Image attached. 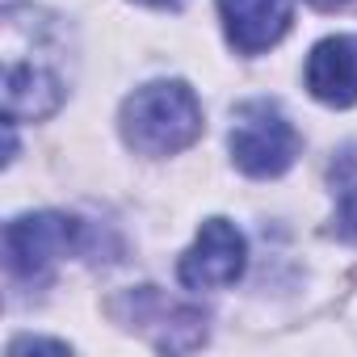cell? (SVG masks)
Masks as SVG:
<instances>
[{
	"label": "cell",
	"mask_w": 357,
	"mask_h": 357,
	"mask_svg": "<svg viewBox=\"0 0 357 357\" xmlns=\"http://www.w3.org/2000/svg\"><path fill=\"white\" fill-rule=\"evenodd\" d=\"M122 139L143 155H176L202 135V101L185 80H151L122 101Z\"/></svg>",
	"instance_id": "6da1fadb"
},
{
	"label": "cell",
	"mask_w": 357,
	"mask_h": 357,
	"mask_svg": "<svg viewBox=\"0 0 357 357\" xmlns=\"http://www.w3.org/2000/svg\"><path fill=\"white\" fill-rule=\"evenodd\" d=\"M84 244V223L59 211H38L22 215L5 227V265L17 282L43 286L55 265Z\"/></svg>",
	"instance_id": "7a4b0ae2"
},
{
	"label": "cell",
	"mask_w": 357,
	"mask_h": 357,
	"mask_svg": "<svg viewBox=\"0 0 357 357\" xmlns=\"http://www.w3.org/2000/svg\"><path fill=\"white\" fill-rule=\"evenodd\" d=\"M231 155L248 176H282L298 155V130L273 101H244L231 122Z\"/></svg>",
	"instance_id": "3957f363"
},
{
	"label": "cell",
	"mask_w": 357,
	"mask_h": 357,
	"mask_svg": "<svg viewBox=\"0 0 357 357\" xmlns=\"http://www.w3.org/2000/svg\"><path fill=\"white\" fill-rule=\"evenodd\" d=\"M244 265H248V244H244L240 227L227 219H206L194 248L181 257L176 273H181V286H190V290H223V286L240 282Z\"/></svg>",
	"instance_id": "277c9868"
},
{
	"label": "cell",
	"mask_w": 357,
	"mask_h": 357,
	"mask_svg": "<svg viewBox=\"0 0 357 357\" xmlns=\"http://www.w3.org/2000/svg\"><path fill=\"white\" fill-rule=\"evenodd\" d=\"M118 311H130V328L147 332L160 349H194V344L206 340V319H202V311L176 307V303H168V298H164L160 290H151V286L130 290V294L118 303Z\"/></svg>",
	"instance_id": "5b68a950"
},
{
	"label": "cell",
	"mask_w": 357,
	"mask_h": 357,
	"mask_svg": "<svg viewBox=\"0 0 357 357\" xmlns=\"http://www.w3.org/2000/svg\"><path fill=\"white\" fill-rule=\"evenodd\" d=\"M63 105V76L47 59H26L22 51H5V109L9 118H51Z\"/></svg>",
	"instance_id": "8992f818"
},
{
	"label": "cell",
	"mask_w": 357,
	"mask_h": 357,
	"mask_svg": "<svg viewBox=\"0 0 357 357\" xmlns=\"http://www.w3.org/2000/svg\"><path fill=\"white\" fill-rule=\"evenodd\" d=\"M307 89L324 105H336V109L357 105V34H332L311 47Z\"/></svg>",
	"instance_id": "52a82bcc"
},
{
	"label": "cell",
	"mask_w": 357,
	"mask_h": 357,
	"mask_svg": "<svg viewBox=\"0 0 357 357\" xmlns=\"http://www.w3.org/2000/svg\"><path fill=\"white\" fill-rule=\"evenodd\" d=\"M219 13H223L231 47L240 55H261V51L278 47L294 22L290 0H219Z\"/></svg>",
	"instance_id": "ba28073f"
},
{
	"label": "cell",
	"mask_w": 357,
	"mask_h": 357,
	"mask_svg": "<svg viewBox=\"0 0 357 357\" xmlns=\"http://www.w3.org/2000/svg\"><path fill=\"white\" fill-rule=\"evenodd\" d=\"M336 194V236L357 244V147H344L328 172Z\"/></svg>",
	"instance_id": "9c48e42d"
},
{
	"label": "cell",
	"mask_w": 357,
	"mask_h": 357,
	"mask_svg": "<svg viewBox=\"0 0 357 357\" xmlns=\"http://www.w3.org/2000/svg\"><path fill=\"white\" fill-rule=\"evenodd\" d=\"M315 9H340V5H349V0H311Z\"/></svg>",
	"instance_id": "30bf717a"
},
{
	"label": "cell",
	"mask_w": 357,
	"mask_h": 357,
	"mask_svg": "<svg viewBox=\"0 0 357 357\" xmlns=\"http://www.w3.org/2000/svg\"><path fill=\"white\" fill-rule=\"evenodd\" d=\"M143 5H160V9L168 5V9H172V5H176V0H143Z\"/></svg>",
	"instance_id": "8fae6325"
}]
</instances>
